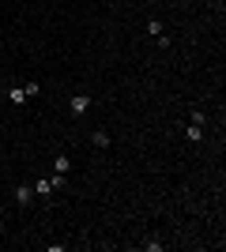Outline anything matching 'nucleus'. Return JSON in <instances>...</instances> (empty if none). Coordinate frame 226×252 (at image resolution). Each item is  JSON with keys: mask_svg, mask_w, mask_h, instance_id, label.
<instances>
[{"mask_svg": "<svg viewBox=\"0 0 226 252\" xmlns=\"http://www.w3.org/2000/svg\"><path fill=\"white\" fill-rule=\"evenodd\" d=\"M91 102H95V98L87 94V91H75V94L68 98V113H72V117H83L87 109H91Z\"/></svg>", "mask_w": 226, "mask_h": 252, "instance_id": "f257e3e1", "label": "nucleus"}, {"mask_svg": "<svg viewBox=\"0 0 226 252\" xmlns=\"http://www.w3.org/2000/svg\"><path fill=\"white\" fill-rule=\"evenodd\" d=\"M147 34H151V38H159V34H162V23L151 19V23H147Z\"/></svg>", "mask_w": 226, "mask_h": 252, "instance_id": "9d476101", "label": "nucleus"}, {"mask_svg": "<svg viewBox=\"0 0 226 252\" xmlns=\"http://www.w3.org/2000/svg\"><path fill=\"white\" fill-rule=\"evenodd\" d=\"M68 169H72V158H68V155H57V162H53V173L68 177Z\"/></svg>", "mask_w": 226, "mask_h": 252, "instance_id": "20e7f679", "label": "nucleus"}, {"mask_svg": "<svg viewBox=\"0 0 226 252\" xmlns=\"http://www.w3.org/2000/svg\"><path fill=\"white\" fill-rule=\"evenodd\" d=\"M15 203H19V207H31L34 203V185H27V181L15 185Z\"/></svg>", "mask_w": 226, "mask_h": 252, "instance_id": "f03ea898", "label": "nucleus"}, {"mask_svg": "<svg viewBox=\"0 0 226 252\" xmlns=\"http://www.w3.org/2000/svg\"><path fill=\"white\" fill-rule=\"evenodd\" d=\"M143 249H147V252H162V249H166V245H162L159 237H147V241H143Z\"/></svg>", "mask_w": 226, "mask_h": 252, "instance_id": "1a4fd4ad", "label": "nucleus"}, {"mask_svg": "<svg viewBox=\"0 0 226 252\" xmlns=\"http://www.w3.org/2000/svg\"><path fill=\"white\" fill-rule=\"evenodd\" d=\"M8 102H11V105H27V102H31L27 87H11V91H8Z\"/></svg>", "mask_w": 226, "mask_h": 252, "instance_id": "7ed1b4c3", "label": "nucleus"}, {"mask_svg": "<svg viewBox=\"0 0 226 252\" xmlns=\"http://www.w3.org/2000/svg\"><path fill=\"white\" fill-rule=\"evenodd\" d=\"M49 192H57L53 189V177H49V181H34V196H49Z\"/></svg>", "mask_w": 226, "mask_h": 252, "instance_id": "0eeeda50", "label": "nucleus"}, {"mask_svg": "<svg viewBox=\"0 0 226 252\" xmlns=\"http://www.w3.org/2000/svg\"><path fill=\"white\" fill-rule=\"evenodd\" d=\"M185 139H189V143H200V139H204V128L200 125H185Z\"/></svg>", "mask_w": 226, "mask_h": 252, "instance_id": "39448f33", "label": "nucleus"}, {"mask_svg": "<svg viewBox=\"0 0 226 252\" xmlns=\"http://www.w3.org/2000/svg\"><path fill=\"white\" fill-rule=\"evenodd\" d=\"M91 143H95V147H109L113 139H109V132H102V128H95V132H91Z\"/></svg>", "mask_w": 226, "mask_h": 252, "instance_id": "423d86ee", "label": "nucleus"}, {"mask_svg": "<svg viewBox=\"0 0 226 252\" xmlns=\"http://www.w3.org/2000/svg\"><path fill=\"white\" fill-rule=\"evenodd\" d=\"M189 125H200V128H207V113H204V109H189Z\"/></svg>", "mask_w": 226, "mask_h": 252, "instance_id": "6e6552de", "label": "nucleus"}]
</instances>
